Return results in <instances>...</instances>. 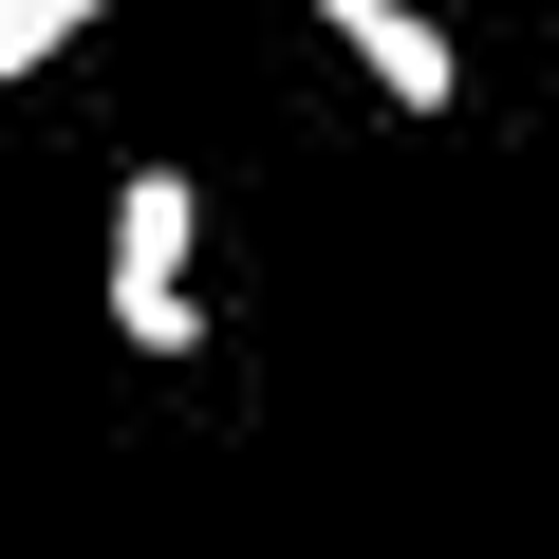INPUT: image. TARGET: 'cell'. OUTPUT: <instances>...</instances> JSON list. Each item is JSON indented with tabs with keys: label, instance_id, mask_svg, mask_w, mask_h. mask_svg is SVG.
Here are the masks:
<instances>
[{
	"label": "cell",
	"instance_id": "6da1fadb",
	"mask_svg": "<svg viewBox=\"0 0 559 559\" xmlns=\"http://www.w3.org/2000/svg\"><path fill=\"white\" fill-rule=\"evenodd\" d=\"M187 261H205V187L187 168H131L112 187V336L131 355H205V280Z\"/></svg>",
	"mask_w": 559,
	"mask_h": 559
},
{
	"label": "cell",
	"instance_id": "7a4b0ae2",
	"mask_svg": "<svg viewBox=\"0 0 559 559\" xmlns=\"http://www.w3.org/2000/svg\"><path fill=\"white\" fill-rule=\"evenodd\" d=\"M318 20H336V57L392 94V112H448L466 94V57H448V20H411V0H318Z\"/></svg>",
	"mask_w": 559,
	"mask_h": 559
},
{
	"label": "cell",
	"instance_id": "3957f363",
	"mask_svg": "<svg viewBox=\"0 0 559 559\" xmlns=\"http://www.w3.org/2000/svg\"><path fill=\"white\" fill-rule=\"evenodd\" d=\"M94 20H112V0H0V94H20V75H57Z\"/></svg>",
	"mask_w": 559,
	"mask_h": 559
}]
</instances>
